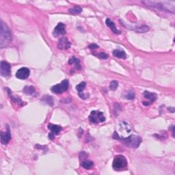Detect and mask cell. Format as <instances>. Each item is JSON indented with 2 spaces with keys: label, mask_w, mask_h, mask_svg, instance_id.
Segmentation results:
<instances>
[{
  "label": "cell",
  "mask_w": 175,
  "mask_h": 175,
  "mask_svg": "<svg viewBox=\"0 0 175 175\" xmlns=\"http://www.w3.org/2000/svg\"><path fill=\"white\" fill-rule=\"evenodd\" d=\"M69 83L67 79L63 80L60 83L57 84L51 88V91L56 94H62V92L67 91L69 88Z\"/></svg>",
  "instance_id": "8992f818"
},
{
  "label": "cell",
  "mask_w": 175,
  "mask_h": 175,
  "mask_svg": "<svg viewBox=\"0 0 175 175\" xmlns=\"http://www.w3.org/2000/svg\"><path fill=\"white\" fill-rule=\"evenodd\" d=\"M125 97L127 99H128L129 100H133L134 98H135V93L130 90V91L127 92V94H126Z\"/></svg>",
  "instance_id": "cb8c5ba5"
},
{
  "label": "cell",
  "mask_w": 175,
  "mask_h": 175,
  "mask_svg": "<svg viewBox=\"0 0 175 175\" xmlns=\"http://www.w3.org/2000/svg\"><path fill=\"white\" fill-rule=\"evenodd\" d=\"M127 165V161L126 158L122 155L116 156L113 159L112 167L116 170H120L126 168Z\"/></svg>",
  "instance_id": "277c9868"
},
{
  "label": "cell",
  "mask_w": 175,
  "mask_h": 175,
  "mask_svg": "<svg viewBox=\"0 0 175 175\" xmlns=\"http://www.w3.org/2000/svg\"><path fill=\"white\" fill-rule=\"evenodd\" d=\"M25 94L28 95H33L35 93V88L33 86H26L23 89Z\"/></svg>",
  "instance_id": "e0dca14e"
},
{
  "label": "cell",
  "mask_w": 175,
  "mask_h": 175,
  "mask_svg": "<svg viewBox=\"0 0 175 175\" xmlns=\"http://www.w3.org/2000/svg\"><path fill=\"white\" fill-rule=\"evenodd\" d=\"M48 128L51 133L49 134V138L50 140H53L54 138L55 135H57L62 131V127L57 124H48Z\"/></svg>",
  "instance_id": "ba28073f"
},
{
  "label": "cell",
  "mask_w": 175,
  "mask_h": 175,
  "mask_svg": "<svg viewBox=\"0 0 175 175\" xmlns=\"http://www.w3.org/2000/svg\"><path fill=\"white\" fill-rule=\"evenodd\" d=\"M89 48L90 49H95L99 48V46L97 44H94V43H93V44H91V45H89Z\"/></svg>",
  "instance_id": "484cf974"
},
{
  "label": "cell",
  "mask_w": 175,
  "mask_h": 175,
  "mask_svg": "<svg viewBox=\"0 0 175 175\" xmlns=\"http://www.w3.org/2000/svg\"><path fill=\"white\" fill-rule=\"evenodd\" d=\"M82 11V8L79 6H74L73 8H70L69 10V12L72 15H77L81 12Z\"/></svg>",
  "instance_id": "ac0fdd59"
},
{
  "label": "cell",
  "mask_w": 175,
  "mask_h": 175,
  "mask_svg": "<svg viewBox=\"0 0 175 175\" xmlns=\"http://www.w3.org/2000/svg\"><path fill=\"white\" fill-rule=\"evenodd\" d=\"M100 58H101V59H107L108 58V55H107L106 53H99V56H98Z\"/></svg>",
  "instance_id": "d4e9b609"
},
{
  "label": "cell",
  "mask_w": 175,
  "mask_h": 175,
  "mask_svg": "<svg viewBox=\"0 0 175 175\" xmlns=\"http://www.w3.org/2000/svg\"><path fill=\"white\" fill-rule=\"evenodd\" d=\"M135 30L138 33H144L149 30V28L146 26H138V27H135Z\"/></svg>",
  "instance_id": "ffe728a7"
},
{
  "label": "cell",
  "mask_w": 175,
  "mask_h": 175,
  "mask_svg": "<svg viewBox=\"0 0 175 175\" xmlns=\"http://www.w3.org/2000/svg\"><path fill=\"white\" fill-rule=\"evenodd\" d=\"M93 165H94V163H93L92 161L89 160L83 161L82 163H81V166L83 168H85V169H90V168H91Z\"/></svg>",
  "instance_id": "d6986e66"
},
{
  "label": "cell",
  "mask_w": 175,
  "mask_h": 175,
  "mask_svg": "<svg viewBox=\"0 0 175 175\" xmlns=\"http://www.w3.org/2000/svg\"><path fill=\"white\" fill-rule=\"evenodd\" d=\"M118 86H119V83H118L117 81H112V82L110 83V89L111 90H112V91H114L117 89Z\"/></svg>",
  "instance_id": "603a6c76"
},
{
  "label": "cell",
  "mask_w": 175,
  "mask_h": 175,
  "mask_svg": "<svg viewBox=\"0 0 175 175\" xmlns=\"http://www.w3.org/2000/svg\"><path fill=\"white\" fill-rule=\"evenodd\" d=\"M69 64H75L77 69L80 70L81 69V67L80 65V60H79V59L75 58V57H72V58L70 59L69 60Z\"/></svg>",
  "instance_id": "2e32d148"
},
{
  "label": "cell",
  "mask_w": 175,
  "mask_h": 175,
  "mask_svg": "<svg viewBox=\"0 0 175 175\" xmlns=\"http://www.w3.org/2000/svg\"><path fill=\"white\" fill-rule=\"evenodd\" d=\"M105 23L114 34H121V31L118 30L116 27L115 26L114 23H113L110 19L108 18V19L105 20Z\"/></svg>",
  "instance_id": "4fadbf2b"
},
{
  "label": "cell",
  "mask_w": 175,
  "mask_h": 175,
  "mask_svg": "<svg viewBox=\"0 0 175 175\" xmlns=\"http://www.w3.org/2000/svg\"><path fill=\"white\" fill-rule=\"evenodd\" d=\"M86 86V83L85 81H82V82H81L76 86V89L77 91L79 92V93H81L83 92L84 90H85Z\"/></svg>",
  "instance_id": "44dd1931"
},
{
  "label": "cell",
  "mask_w": 175,
  "mask_h": 175,
  "mask_svg": "<svg viewBox=\"0 0 175 175\" xmlns=\"http://www.w3.org/2000/svg\"><path fill=\"white\" fill-rule=\"evenodd\" d=\"M113 56L116 57L120 59H126L127 58V54L124 51H122V50H119L116 49L113 52Z\"/></svg>",
  "instance_id": "9a60e30c"
},
{
  "label": "cell",
  "mask_w": 175,
  "mask_h": 175,
  "mask_svg": "<svg viewBox=\"0 0 175 175\" xmlns=\"http://www.w3.org/2000/svg\"><path fill=\"white\" fill-rule=\"evenodd\" d=\"M0 27V47L3 48L7 46L12 40V35L10 29L3 21H1Z\"/></svg>",
  "instance_id": "7a4b0ae2"
},
{
  "label": "cell",
  "mask_w": 175,
  "mask_h": 175,
  "mask_svg": "<svg viewBox=\"0 0 175 175\" xmlns=\"http://www.w3.org/2000/svg\"><path fill=\"white\" fill-rule=\"evenodd\" d=\"M10 65L6 61H1L0 66V74L2 77H8L10 75Z\"/></svg>",
  "instance_id": "52a82bcc"
},
{
  "label": "cell",
  "mask_w": 175,
  "mask_h": 175,
  "mask_svg": "<svg viewBox=\"0 0 175 175\" xmlns=\"http://www.w3.org/2000/svg\"><path fill=\"white\" fill-rule=\"evenodd\" d=\"M66 34V29H65V25L62 23H59L57 25L56 27L54 29L53 34L54 36H60V35H64Z\"/></svg>",
  "instance_id": "8fae6325"
},
{
  "label": "cell",
  "mask_w": 175,
  "mask_h": 175,
  "mask_svg": "<svg viewBox=\"0 0 175 175\" xmlns=\"http://www.w3.org/2000/svg\"><path fill=\"white\" fill-rule=\"evenodd\" d=\"M42 101H44V102H45L47 104H48V105H53V99H52L51 97L50 96H44L42 97Z\"/></svg>",
  "instance_id": "7402d4cb"
},
{
  "label": "cell",
  "mask_w": 175,
  "mask_h": 175,
  "mask_svg": "<svg viewBox=\"0 0 175 175\" xmlns=\"http://www.w3.org/2000/svg\"><path fill=\"white\" fill-rule=\"evenodd\" d=\"M11 140V133L10 127L7 124L6 126V131L3 132L1 131V142L2 144H7Z\"/></svg>",
  "instance_id": "30bf717a"
},
{
  "label": "cell",
  "mask_w": 175,
  "mask_h": 175,
  "mask_svg": "<svg viewBox=\"0 0 175 175\" xmlns=\"http://www.w3.org/2000/svg\"><path fill=\"white\" fill-rule=\"evenodd\" d=\"M169 1H165V2H158V1H143V3L146 4V5L151 6V7H153L160 10H166L169 11V12H172V10L169 8L170 6H174V5L171 6L170 4L174 3V1H170V3L168 4Z\"/></svg>",
  "instance_id": "3957f363"
},
{
  "label": "cell",
  "mask_w": 175,
  "mask_h": 175,
  "mask_svg": "<svg viewBox=\"0 0 175 175\" xmlns=\"http://www.w3.org/2000/svg\"><path fill=\"white\" fill-rule=\"evenodd\" d=\"M143 95H144V97L145 99L149 100L150 103H153L154 101H156L157 97V94H155V93L150 92H148V91H144Z\"/></svg>",
  "instance_id": "5bb4252c"
},
{
  "label": "cell",
  "mask_w": 175,
  "mask_h": 175,
  "mask_svg": "<svg viewBox=\"0 0 175 175\" xmlns=\"http://www.w3.org/2000/svg\"><path fill=\"white\" fill-rule=\"evenodd\" d=\"M29 69L26 67H23L19 69L16 72V77L20 79H26L29 76Z\"/></svg>",
  "instance_id": "9c48e42d"
},
{
  "label": "cell",
  "mask_w": 175,
  "mask_h": 175,
  "mask_svg": "<svg viewBox=\"0 0 175 175\" xmlns=\"http://www.w3.org/2000/svg\"><path fill=\"white\" fill-rule=\"evenodd\" d=\"M113 138L121 141L122 144L126 145L127 146L133 148V149H137L142 142V139H141L140 136L131 135L127 138H121L117 132H114L113 133Z\"/></svg>",
  "instance_id": "6da1fadb"
},
{
  "label": "cell",
  "mask_w": 175,
  "mask_h": 175,
  "mask_svg": "<svg viewBox=\"0 0 175 175\" xmlns=\"http://www.w3.org/2000/svg\"><path fill=\"white\" fill-rule=\"evenodd\" d=\"M70 45H71V43L68 40L67 38H62L59 40L58 47L59 49L67 50L70 48Z\"/></svg>",
  "instance_id": "7c38bea8"
},
{
  "label": "cell",
  "mask_w": 175,
  "mask_h": 175,
  "mask_svg": "<svg viewBox=\"0 0 175 175\" xmlns=\"http://www.w3.org/2000/svg\"><path fill=\"white\" fill-rule=\"evenodd\" d=\"M89 120L92 123L98 124L105 121V118L104 116L103 112H100V111L94 110L90 113L89 116Z\"/></svg>",
  "instance_id": "5b68a950"
}]
</instances>
